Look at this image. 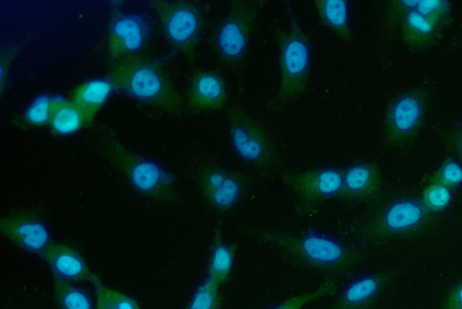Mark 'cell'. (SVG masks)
Masks as SVG:
<instances>
[{
	"label": "cell",
	"instance_id": "9",
	"mask_svg": "<svg viewBox=\"0 0 462 309\" xmlns=\"http://www.w3.org/2000/svg\"><path fill=\"white\" fill-rule=\"evenodd\" d=\"M0 232L17 247L41 256L53 242L47 222L30 211L14 212L4 216L0 222Z\"/></svg>",
	"mask_w": 462,
	"mask_h": 309
},
{
	"label": "cell",
	"instance_id": "25",
	"mask_svg": "<svg viewBox=\"0 0 462 309\" xmlns=\"http://www.w3.org/2000/svg\"><path fill=\"white\" fill-rule=\"evenodd\" d=\"M337 287V282L336 280H329L313 290L287 298L273 306L271 309H303L313 301L322 298L328 295H331Z\"/></svg>",
	"mask_w": 462,
	"mask_h": 309
},
{
	"label": "cell",
	"instance_id": "16",
	"mask_svg": "<svg viewBox=\"0 0 462 309\" xmlns=\"http://www.w3.org/2000/svg\"><path fill=\"white\" fill-rule=\"evenodd\" d=\"M145 36L143 21L134 14L117 16L111 26L113 50L118 54H130L139 50Z\"/></svg>",
	"mask_w": 462,
	"mask_h": 309
},
{
	"label": "cell",
	"instance_id": "26",
	"mask_svg": "<svg viewBox=\"0 0 462 309\" xmlns=\"http://www.w3.org/2000/svg\"><path fill=\"white\" fill-rule=\"evenodd\" d=\"M452 195L450 188L438 183H430L423 192L422 204L432 214L446 208Z\"/></svg>",
	"mask_w": 462,
	"mask_h": 309
},
{
	"label": "cell",
	"instance_id": "32",
	"mask_svg": "<svg viewBox=\"0 0 462 309\" xmlns=\"http://www.w3.org/2000/svg\"><path fill=\"white\" fill-rule=\"evenodd\" d=\"M453 150L462 158V132H459L451 140Z\"/></svg>",
	"mask_w": 462,
	"mask_h": 309
},
{
	"label": "cell",
	"instance_id": "14",
	"mask_svg": "<svg viewBox=\"0 0 462 309\" xmlns=\"http://www.w3.org/2000/svg\"><path fill=\"white\" fill-rule=\"evenodd\" d=\"M188 101L199 111H217L227 101V88L224 77L213 70L197 72L190 79Z\"/></svg>",
	"mask_w": 462,
	"mask_h": 309
},
{
	"label": "cell",
	"instance_id": "15",
	"mask_svg": "<svg viewBox=\"0 0 462 309\" xmlns=\"http://www.w3.org/2000/svg\"><path fill=\"white\" fill-rule=\"evenodd\" d=\"M380 186L379 170L371 163H356L343 170L344 196L355 200H367L376 195Z\"/></svg>",
	"mask_w": 462,
	"mask_h": 309
},
{
	"label": "cell",
	"instance_id": "4",
	"mask_svg": "<svg viewBox=\"0 0 462 309\" xmlns=\"http://www.w3.org/2000/svg\"><path fill=\"white\" fill-rule=\"evenodd\" d=\"M286 253L305 265L326 271H340L354 266L360 252L337 238L310 230L273 239Z\"/></svg>",
	"mask_w": 462,
	"mask_h": 309
},
{
	"label": "cell",
	"instance_id": "11",
	"mask_svg": "<svg viewBox=\"0 0 462 309\" xmlns=\"http://www.w3.org/2000/svg\"><path fill=\"white\" fill-rule=\"evenodd\" d=\"M288 182L305 201H320L342 195L343 170L335 168L310 169L293 175Z\"/></svg>",
	"mask_w": 462,
	"mask_h": 309
},
{
	"label": "cell",
	"instance_id": "22",
	"mask_svg": "<svg viewBox=\"0 0 462 309\" xmlns=\"http://www.w3.org/2000/svg\"><path fill=\"white\" fill-rule=\"evenodd\" d=\"M111 91V84L104 79H95L86 83L77 93L76 105L84 114L92 112L101 105Z\"/></svg>",
	"mask_w": 462,
	"mask_h": 309
},
{
	"label": "cell",
	"instance_id": "24",
	"mask_svg": "<svg viewBox=\"0 0 462 309\" xmlns=\"http://www.w3.org/2000/svg\"><path fill=\"white\" fill-rule=\"evenodd\" d=\"M220 286L209 277L195 290L186 309H221Z\"/></svg>",
	"mask_w": 462,
	"mask_h": 309
},
{
	"label": "cell",
	"instance_id": "27",
	"mask_svg": "<svg viewBox=\"0 0 462 309\" xmlns=\"http://www.w3.org/2000/svg\"><path fill=\"white\" fill-rule=\"evenodd\" d=\"M430 183L441 184L449 188L462 184V166L456 160H446L431 177Z\"/></svg>",
	"mask_w": 462,
	"mask_h": 309
},
{
	"label": "cell",
	"instance_id": "30",
	"mask_svg": "<svg viewBox=\"0 0 462 309\" xmlns=\"http://www.w3.org/2000/svg\"><path fill=\"white\" fill-rule=\"evenodd\" d=\"M406 20L409 26L418 32L427 34L432 31L433 26L431 22L426 16L419 14L417 11L410 12Z\"/></svg>",
	"mask_w": 462,
	"mask_h": 309
},
{
	"label": "cell",
	"instance_id": "12",
	"mask_svg": "<svg viewBox=\"0 0 462 309\" xmlns=\"http://www.w3.org/2000/svg\"><path fill=\"white\" fill-rule=\"evenodd\" d=\"M54 281L93 282L98 277L93 273L78 250L65 243L52 242L42 255Z\"/></svg>",
	"mask_w": 462,
	"mask_h": 309
},
{
	"label": "cell",
	"instance_id": "29",
	"mask_svg": "<svg viewBox=\"0 0 462 309\" xmlns=\"http://www.w3.org/2000/svg\"><path fill=\"white\" fill-rule=\"evenodd\" d=\"M439 309H462V279L456 281L448 289Z\"/></svg>",
	"mask_w": 462,
	"mask_h": 309
},
{
	"label": "cell",
	"instance_id": "1",
	"mask_svg": "<svg viewBox=\"0 0 462 309\" xmlns=\"http://www.w3.org/2000/svg\"><path fill=\"white\" fill-rule=\"evenodd\" d=\"M97 146L103 159L139 197L153 202L171 197L175 187L174 177L158 160L110 135L103 137Z\"/></svg>",
	"mask_w": 462,
	"mask_h": 309
},
{
	"label": "cell",
	"instance_id": "33",
	"mask_svg": "<svg viewBox=\"0 0 462 309\" xmlns=\"http://www.w3.org/2000/svg\"><path fill=\"white\" fill-rule=\"evenodd\" d=\"M403 4L408 7H416L418 1H404Z\"/></svg>",
	"mask_w": 462,
	"mask_h": 309
},
{
	"label": "cell",
	"instance_id": "3",
	"mask_svg": "<svg viewBox=\"0 0 462 309\" xmlns=\"http://www.w3.org/2000/svg\"><path fill=\"white\" fill-rule=\"evenodd\" d=\"M287 8V23L278 34L279 95L282 101L298 97L306 88L311 65L310 41L293 8Z\"/></svg>",
	"mask_w": 462,
	"mask_h": 309
},
{
	"label": "cell",
	"instance_id": "19",
	"mask_svg": "<svg viewBox=\"0 0 462 309\" xmlns=\"http://www.w3.org/2000/svg\"><path fill=\"white\" fill-rule=\"evenodd\" d=\"M53 292L59 309H96V301L79 283L54 281Z\"/></svg>",
	"mask_w": 462,
	"mask_h": 309
},
{
	"label": "cell",
	"instance_id": "28",
	"mask_svg": "<svg viewBox=\"0 0 462 309\" xmlns=\"http://www.w3.org/2000/svg\"><path fill=\"white\" fill-rule=\"evenodd\" d=\"M51 101L46 95L37 97L27 110V119L36 124L45 123L53 112Z\"/></svg>",
	"mask_w": 462,
	"mask_h": 309
},
{
	"label": "cell",
	"instance_id": "5",
	"mask_svg": "<svg viewBox=\"0 0 462 309\" xmlns=\"http://www.w3.org/2000/svg\"><path fill=\"white\" fill-rule=\"evenodd\" d=\"M433 215L414 198H398L374 213L364 225L365 237L373 241L420 237L430 231Z\"/></svg>",
	"mask_w": 462,
	"mask_h": 309
},
{
	"label": "cell",
	"instance_id": "23",
	"mask_svg": "<svg viewBox=\"0 0 462 309\" xmlns=\"http://www.w3.org/2000/svg\"><path fill=\"white\" fill-rule=\"evenodd\" d=\"M84 115L77 105L60 104L54 106L51 117L52 128L61 134L71 133L81 126Z\"/></svg>",
	"mask_w": 462,
	"mask_h": 309
},
{
	"label": "cell",
	"instance_id": "20",
	"mask_svg": "<svg viewBox=\"0 0 462 309\" xmlns=\"http://www.w3.org/2000/svg\"><path fill=\"white\" fill-rule=\"evenodd\" d=\"M234 262L233 249L224 241H217L210 252L207 277L221 286L230 277Z\"/></svg>",
	"mask_w": 462,
	"mask_h": 309
},
{
	"label": "cell",
	"instance_id": "17",
	"mask_svg": "<svg viewBox=\"0 0 462 309\" xmlns=\"http://www.w3.org/2000/svg\"><path fill=\"white\" fill-rule=\"evenodd\" d=\"M315 11L321 23L346 42L352 41L350 6L346 0H316Z\"/></svg>",
	"mask_w": 462,
	"mask_h": 309
},
{
	"label": "cell",
	"instance_id": "2",
	"mask_svg": "<svg viewBox=\"0 0 462 309\" xmlns=\"http://www.w3.org/2000/svg\"><path fill=\"white\" fill-rule=\"evenodd\" d=\"M113 80L131 96L148 105L171 113H177L182 107L181 98L165 72L150 60H123L113 71Z\"/></svg>",
	"mask_w": 462,
	"mask_h": 309
},
{
	"label": "cell",
	"instance_id": "7",
	"mask_svg": "<svg viewBox=\"0 0 462 309\" xmlns=\"http://www.w3.org/2000/svg\"><path fill=\"white\" fill-rule=\"evenodd\" d=\"M158 13L163 32L174 50L191 57L201 36L202 14L195 5L183 2H161Z\"/></svg>",
	"mask_w": 462,
	"mask_h": 309
},
{
	"label": "cell",
	"instance_id": "18",
	"mask_svg": "<svg viewBox=\"0 0 462 309\" xmlns=\"http://www.w3.org/2000/svg\"><path fill=\"white\" fill-rule=\"evenodd\" d=\"M421 114L420 104L411 95L398 99L390 110L389 137L393 142H398L415 129Z\"/></svg>",
	"mask_w": 462,
	"mask_h": 309
},
{
	"label": "cell",
	"instance_id": "6",
	"mask_svg": "<svg viewBox=\"0 0 462 309\" xmlns=\"http://www.w3.org/2000/svg\"><path fill=\"white\" fill-rule=\"evenodd\" d=\"M263 1L235 3L218 24L215 48L221 62L231 69L241 68L248 56Z\"/></svg>",
	"mask_w": 462,
	"mask_h": 309
},
{
	"label": "cell",
	"instance_id": "13",
	"mask_svg": "<svg viewBox=\"0 0 462 309\" xmlns=\"http://www.w3.org/2000/svg\"><path fill=\"white\" fill-rule=\"evenodd\" d=\"M199 184L207 200L220 210L233 207L242 195L243 187L239 177L218 167L203 169Z\"/></svg>",
	"mask_w": 462,
	"mask_h": 309
},
{
	"label": "cell",
	"instance_id": "8",
	"mask_svg": "<svg viewBox=\"0 0 462 309\" xmlns=\"http://www.w3.org/2000/svg\"><path fill=\"white\" fill-rule=\"evenodd\" d=\"M226 126L232 149L240 159L255 167L271 163L273 150L269 138L252 116L244 111L231 109Z\"/></svg>",
	"mask_w": 462,
	"mask_h": 309
},
{
	"label": "cell",
	"instance_id": "21",
	"mask_svg": "<svg viewBox=\"0 0 462 309\" xmlns=\"http://www.w3.org/2000/svg\"><path fill=\"white\" fill-rule=\"evenodd\" d=\"M92 285L95 288L96 309H142L133 297L105 286L98 277Z\"/></svg>",
	"mask_w": 462,
	"mask_h": 309
},
{
	"label": "cell",
	"instance_id": "31",
	"mask_svg": "<svg viewBox=\"0 0 462 309\" xmlns=\"http://www.w3.org/2000/svg\"><path fill=\"white\" fill-rule=\"evenodd\" d=\"M441 5L440 1L437 0H423L418 1L416 5L417 12L424 16H428L435 13Z\"/></svg>",
	"mask_w": 462,
	"mask_h": 309
},
{
	"label": "cell",
	"instance_id": "10",
	"mask_svg": "<svg viewBox=\"0 0 462 309\" xmlns=\"http://www.w3.org/2000/svg\"><path fill=\"white\" fill-rule=\"evenodd\" d=\"M394 277L393 268L353 277L340 291L333 309H369L380 299Z\"/></svg>",
	"mask_w": 462,
	"mask_h": 309
}]
</instances>
